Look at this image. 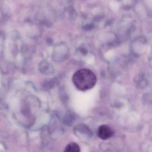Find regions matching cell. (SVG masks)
<instances>
[{
	"label": "cell",
	"instance_id": "1",
	"mask_svg": "<svg viewBox=\"0 0 152 152\" xmlns=\"http://www.w3.org/2000/svg\"><path fill=\"white\" fill-rule=\"evenodd\" d=\"M72 80L78 89L85 91L95 86L97 78L96 75L91 71L88 69H81L74 74Z\"/></svg>",
	"mask_w": 152,
	"mask_h": 152
},
{
	"label": "cell",
	"instance_id": "2",
	"mask_svg": "<svg viewBox=\"0 0 152 152\" xmlns=\"http://www.w3.org/2000/svg\"><path fill=\"white\" fill-rule=\"evenodd\" d=\"M69 50L67 46L64 43H60L55 45L54 49V60L57 62H62L69 57Z\"/></svg>",
	"mask_w": 152,
	"mask_h": 152
},
{
	"label": "cell",
	"instance_id": "3",
	"mask_svg": "<svg viewBox=\"0 0 152 152\" xmlns=\"http://www.w3.org/2000/svg\"><path fill=\"white\" fill-rule=\"evenodd\" d=\"M97 134L100 139L103 140H106L113 136L114 132L109 126L106 124H103L98 128Z\"/></svg>",
	"mask_w": 152,
	"mask_h": 152
},
{
	"label": "cell",
	"instance_id": "4",
	"mask_svg": "<svg viewBox=\"0 0 152 152\" xmlns=\"http://www.w3.org/2000/svg\"><path fill=\"white\" fill-rule=\"evenodd\" d=\"M39 70L46 75H51L54 72L53 67L46 61H41L39 64Z\"/></svg>",
	"mask_w": 152,
	"mask_h": 152
},
{
	"label": "cell",
	"instance_id": "5",
	"mask_svg": "<svg viewBox=\"0 0 152 152\" xmlns=\"http://www.w3.org/2000/svg\"><path fill=\"white\" fill-rule=\"evenodd\" d=\"M136 82L137 88H144L146 87L148 84L147 81L145 79L144 75L142 74L138 75V76L136 78Z\"/></svg>",
	"mask_w": 152,
	"mask_h": 152
},
{
	"label": "cell",
	"instance_id": "6",
	"mask_svg": "<svg viewBox=\"0 0 152 152\" xmlns=\"http://www.w3.org/2000/svg\"><path fill=\"white\" fill-rule=\"evenodd\" d=\"M64 152H81V150L78 144L71 142L66 147Z\"/></svg>",
	"mask_w": 152,
	"mask_h": 152
},
{
	"label": "cell",
	"instance_id": "7",
	"mask_svg": "<svg viewBox=\"0 0 152 152\" xmlns=\"http://www.w3.org/2000/svg\"><path fill=\"white\" fill-rule=\"evenodd\" d=\"M55 84V81L54 79H46L44 81L43 84L44 88L46 90L50 89L54 86Z\"/></svg>",
	"mask_w": 152,
	"mask_h": 152
},
{
	"label": "cell",
	"instance_id": "8",
	"mask_svg": "<svg viewBox=\"0 0 152 152\" xmlns=\"http://www.w3.org/2000/svg\"><path fill=\"white\" fill-rule=\"evenodd\" d=\"M93 27H94V26L93 24H88L85 25L83 27V28L85 31H89L92 30Z\"/></svg>",
	"mask_w": 152,
	"mask_h": 152
},
{
	"label": "cell",
	"instance_id": "9",
	"mask_svg": "<svg viewBox=\"0 0 152 152\" xmlns=\"http://www.w3.org/2000/svg\"><path fill=\"white\" fill-rule=\"evenodd\" d=\"M79 51L83 55H86L88 54V51L84 48H80L79 49Z\"/></svg>",
	"mask_w": 152,
	"mask_h": 152
},
{
	"label": "cell",
	"instance_id": "10",
	"mask_svg": "<svg viewBox=\"0 0 152 152\" xmlns=\"http://www.w3.org/2000/svg\"><path fill=\"white\" fill-rule=\"evenodd\" d=\"M46 42H47V43L48 44L51 45L53 44V41L52 39H51V38H48V39H46Z\"/></svg>",
	"mask_w": 152,
	"mask_h": 152
}]
</instances>
